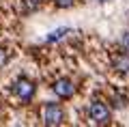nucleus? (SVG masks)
Wrapping results in <instances>:
<instances>
[{
	"label": "nucleus",
	"instance_id": "nucleus-1",
	"mask_svg": "<svg viewBox=\"0 0 129 127\" xmlns=\"http://www.w3.org/2000/svg\"><path fill=\"white\" fill-rule=\"evenodd\" d=\"M88 116H90V121L97 123V125H108V123L112 121L110 108H108L103 101H99V99H95L90 106H88Z\"/></svg>",
	"mask_w": 129,
	"mask_h": 127
},
{
	"label": "nucleus",
	"instance_id": "nucleus-2",
	"mask_svg": "<svg viewBox=\"0 0 129 127\" xmlns=\"http://www.w3.org/2000/svg\"><path fill=\"white\" fill-rule=\"evenodd\" d=\"M43 121L45 125H60L64 121V112L58 104H45L43 106Z\"/></svg>",
	"mask_w": 129,
	"mask_h": 127
},
{
	"label": "nucleus",
	"instance_id": "nucleus-3",
	"mask_svg": "<svg viewBox=\"0 0 129 127\" xmlns=\"http://www.w3.org/2000/svg\"><path fill=\"white\" fill-rule=\"evenodd\" d=\"M13 91H15V95H17L22 101H30L32 95H35V84H32L28 78L22 75V78H17V80H15Z\"/></svg>",
	"mask_w": 129,
	"mask_h": 127
},
{
	"label": "nucleus",
	"instance_id": "nucleus-4",
	"mask_svg": "<svg viewBox=\"0 0 129 127\" xmlns=\"http://www.w3.org/2000/svg\"><path fill=\"white\" fill-rule=\"evenodd\" d=\"M52 88H54V93L60 97V99H71V97H73V93H75L73 82L67 80V78H60V80H56Z\"/></svg>",
	"mask_w": 129,
	"mask_h": 127
},
{
	"label": "nucleus",
	"instance_id": "nucleus-5",
	"mask_svg": "<svg viewBox=\"0 0 129 127\" xmlns=\"http://www.w3.org/2000/svg\"><path fill=\"white\" fill-rule=\"evenodd\" d=\"M112 65H114L116 71L120 73H129V52H120V54H116L114 58H112Z\"/></svg>",
	"mask_w": 129,
	"mask_h": 127
},
{
	"label": "nucleus",
	"instance_id": "nucleus-6",
	"mask_svg": "<svg viewBox=\"0 0 129 127\" xmlns=\"http://www.w3.org/2000/svg\"><path fill=\"white\" fill-rule=\"evenodd\" d=\"M69 32V28H58V30H54L50 37H47V43H52V41H58V39H62V35H67Z\"/></svg>",
	"mask_w": 129,
	"mask_h": 127
},
{
	"label": "nucleus",
	"instance_id": "nucleus-7",
	"mask_svg": "<svg viewBox=\"0 0 129 127\" xmlns=\"http://www.w3.org/2000/svg\"><path fill=\"white\" fill-rule=\"evenodd\" d=\"M56 7H60V9H69V7H73L75 0H54Z\"/></svg>",
	"mask_w": 129,
	"mask_h": 127
},
{
	"label": "nucleus",
	"instance_id": "nucleus-8",
	"mask_svg": "<svg viewBox=\"0 0 129 127\" xmlns=\"http://www.w3.org/2000/svg\"><path fill=\"white\" fill-rule=\"evenodd\" d=\"M120 45H123V50L129 52V32H125V35L120 37Z\"/></svg>",
	"mask_w": 129,
	"mask_h": 127
},
{
	"label": "nucleus",
	"instance_id": "nucleus-9",
	"mask_svg": "<svg viewBox=\"0 0 129 127\" xmlns=\"http://www.w3.org/2000/svg\"><path fill=\"white\" fill-rule=\"evenodd\" d=\"M7 58H9V56H7V52H5V50H0V67L7 63Z\"/></svg>",
	"mask_w": 129,
	"mask_h": 127
},
{
	"label": "nucleus",
	"instance_id": "nucleus-10",
	"mask_svg": "<svg viewBox=\"0 0 129 127\" xmlns=\"http://www.w3.org/2000/svg\"><path fill=\"white\" fill-rule=\"evenodd\" d=\"M99 2H106V0H99Z\"/></svg>",
	"mask_w": 129,
	"mask_h": 127
}]
</instances>
